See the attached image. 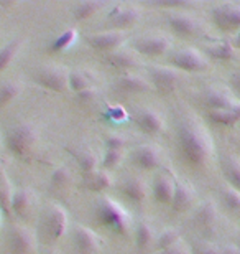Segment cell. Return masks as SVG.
I'll use <instances>...</instances> for the list:
<instances>
[{"label":"cell","mask_w":240,"mask_h":254,"mask_svg":"<svg viewBox=\"0 0 240 254\" xmlns=\"http://www.w3.org/2000/svg\"><path fill=\"white\" fill-rule=\"evenodd\" d=\"M120 189L127 200H130L132 203H135V205H142V203L146 200V185L139 177L127 179L124 184H122Z\"/></svg>","instance_id":"22"},{"label":"cell","mask_w":240,"mask_h":254,"mask_svg":"<svg viewBox=\"0 0 240 254\" xmlns=\"http://www.w3.org/2000/svg\"><path fill=\"white\" fill-rule=\"evenodd\" d=\"M117 88L122 93H148L153 86L148 79L134 73H124L117 81Z\"/></svg>","instance_id":"19"},{"label":"cell","mask_w":240,"mask_h":254,"mask_svg":"<svg viewBox=\"0 0 240 254\" xmlns=\"http://www.w3.org/2000/svg\"><path fill=\"white\" fill-rule=\"evenodd\" d=\"M125 35L119 30H110V32H99L86 37V43L96 52L100 53H112L115 50H120V45L124 43Z\"/></svg>","instance_id":"8"},{"label":"cell","mask_w":240,"mask_h":254,"mask_svg":"<svg viewBox=\"0 0 240 254\" xmlns=\"http://www.w3.org/2000/svg\"><path fill=\"white\" fill-rule=\"evenodd\" d=\"M69 182H71V172L68 167H58L51 174V184L56 189H63V187L69 185Z\"/></svg>","instance_id":"40"},{"label":"cell","mask_w":240,"mask_h":254,"mask_svg":"<svg viewBox=\"0 0 240 254\" xmlns=\"http://www.w3.org/2000/svg\"><path fill=\"white\" fill-rule=\"evenodd\" d=\"M206 53L216 60H231L234 58V48L229 42H219L206 47Z\"/></svg>","instance_id":"35"},{"label":"cell","mask_w":240,"mask_h":254,"mask_svg":"<svg viewBox=\"0 0 240 254\" xmlns=\"http://www.w3.org/2000/svg\"><path fill=\"white\" fill-rule=\"evenodd\" d=\"M232 111H234V113L237 114V118L240 119V101H237V104L234 106V109H232Z\"/></svg>","instance_id":"49"},{"label":"cell","mask_w":240,"mask_h":254,"mask_svg":"<svg viewBox=\"0 0 240 254\" xmlns=\"http://www.w3.org/2000/svg\"><path fill=\"white\" fill-rule=\"evenodd\" d=\"M2 215H3V213H2V210H0V223H2Z\"/></svg>","instance_id":"52"},{"label":"cell","mask_w":240,"mask_h":254,"mask_svg":"<svg viewBox=\"0 0 240 254\" xmlns=\"http://www.w3.org/2000/svg\"><path fill=\"white\" fill-rule=\"evenodd\" d=\"M37 241L35 235L27 226L15 225L8 235V250L10 254H33Z\"/></svg>","instance_id":"7"},{"label":"cell","mask_w":240,"mask_h":254,"mask_svg":"<svg viewBox=\"0 0 240 254\" xmlns=\"http://www.w3.org/2000/svg\"><path fill=\"white\" fill-rule=\"evenodd\" d=\"M229 83H231V88L236 91L237 94H240V71L237 73H234L231 76V79H229Z\"/></svg>","instance_id":"47"},{"label":"cell","mask_w":240,"mask_h":254,"mask_svg":"<svg viewBox=\"0 0 240 254\" xmlns=\"http://www.w3.org/2000/svg\"><path fill=\"white\" fill-rule=\"evenodd\" d=\"M180 240H181V236L176 230H165L156 236L155 248L161 253V251L168 250V248H171L173 245H176Z\"/></svg>","instance_id":"36"},{"label":"cell","mask_w":240,"mask_h":254,"mask_svg":"<svg viewBox=\"0 0 240 254\" xmlns=\"http://www.w3.org/2000/svg\"><path fill=\"white\" fill-rule=\"evenodd\" d=\"M191 251L192 254H221L222 248L211 245V243H197L191 248Z\"/></svg>","instance_id":"43"},{"label":"cell","mask_w":240,"mask_h":254,"mask_svg":"<svg viewBox=\"0 0 240 254\" xmlns=\"http://www.w3.org/2000/svg\"><path fill=\"white\" fill-rule=\"evenodd\" d=\"M221 196H222V201L229 210L240 213V191L232 189L231 185L224 187L222 191H221Z\"/></svg>","instance_id":"37"},{"label":"cell","mask_w":240,"mask_h":254,"mask_svg":"<svg viewBox=\"0 0 240 254\" xmlns=\"http://www.w3.org/2000/svg\"><path fill=\"white\" fill-rule=\"evenodd\" d=\"M160 254H192V251H191V248L188 246L185 241L180 240V241L176 243V245H173L171 248H168V250L161 251Z\"/></svg>","instance_id":"44"},{"label":"cell","mask_w":240,"mask_h":254,"mask_svg":"<svg viewBox=\"0 0 240 254\" xmlns=\"http://www.w3.org/2000/svg\"><path fill=\"white\" fill-rule=\"evenodd\" d=\"M76 96H78V99L81 101V103H89V101H93L97 96V91L94 88H89V89H86V91H83V93H79Z\"/></svg>","instance_id":"46"},{"label":"cell","mask_w":240,"mask_h":254,"mask_svg":"<svg viewBox=\"0 0 240 254\" xmlns=\"http://www.w3.org/2000/svg\"><path fill=\"white\" fill-rule=\"evenodd\" d=\"M194 198H196V193H194L192 187L188 184V182L176 180V190H175V196H173V203H171L173 211L175 213L188 211L194 205Z\"/></svg>","instance_id":"18"},{"label":"cell","mask_w":240,"mask_h":254,"mask_svg":"<svg viewBox=\"0 0 240 254\" xmlns=\"http://www.w3.org/2000/svg\"><path fill=\"white\" fill-rule=\"evenodd\" d=\"M221 254H240L236 246H224Z\"/></svg>","instance_id":"48"},{"label":"cell","mask_w":240,"mask_h":254,"mask_svg":"<svg viewBox=\"0 0 240 254\" xmlns=\"http://www.w3.org/2000/svg\"><path fill=\"white\" fill-rule=\"evenodd\" d=\"M176 144L181 159L191 167H206L214 155V140L207 127L196 116H186L180 121Z\"/></svg>","instance_id":"1"},{"label":"cell","mask_w":240,"mask_h":254,"mask_svg":"<svg viewBox=\"0 0 240 254\" xmlns=\"http://www.w3.org/2000/svg\"><path fill=\"white\" fill-rule=\"evenodd\" d=\"M236 45L240 48V30H239V33H237V38H236Z\"/></svg>","instance_id":"50"},{"label":"cell","mask_w":240,"mask_h":254,"mask_svg":"<svg viewBox=\"0 0 240 254\" xmlns=\"http://www.w3.org/2000/svg\"><path fill=\"white\" fill-rule=\"evenodd\" d=\"M134 123L142 132H145L148 135H156L165 130V119H163V116L151 108L135 111Z\"/></svg>","instance_id":"10"},{"label":"cell","mask_w":240,"mask_h":254,"mask_svg":"<svg viewBox=\"0 0 240 254\" xmlns=\"http://www.w3.org/2000/svg\"><path fill=\"white\" fill-rule=\"evenodd\" d=\"M107 118L120 123V121L127 119V113H125V109H122L120 106H117V108H109V111H107Z\"/></svg>","instance_id":"45"},{"label":"cell","mask_w":240,"mask_h":254,"mask_svg":"<svg viewBox=\"0 0 240 254\" xmlns=\"http://www.w3.org/2000/svg\"><path fill=\"white\" fill-rule=\"evenodd\" d=\"M212 22L217 28L224 32H236L240 30V3L224 2L212 8Z\"/></svg>","instance_id":"6"},{"label":"cell","mask_w":240,"mask_h":254,"mask_svg":"<svg viewBox=\"0 0 240 254\" xmlns=\"http://www.w3.org/2000/svg\"><path fill=\"white\" fill-rule=\"evenodd\" d=\"M32 193L25 189L15 190L13 198H12V213L17 216H27L30 210H32Z\"/></svg>","instance_id":"27"},{"label":"cell","mask_w":240,"mask_h":254,"mask_svg":"<svg viewBox=\"0 0 240 254\" xmlns=\"http://www.w3.org/2000/svg\"><path fill=\"white\" fill-rule=\"evenodd\" d=\"M12 198H13L12 185H10L7 177L2 175V179H0V210H2L3 215H10L12 213Z\"/></svg>","instance_id":"33"},{"label":"cell","mask_w":240,"mask_h":254,"mask_svg":"<svg viewBox=\"0 0 240 254\" xmlns=\"http://www.w3.org/2000/svg\"><path fill=\"white\" fill-rule=\"evenodd\" d=\"M89 88H93V86H91L89 74H86L84 71H71L69 73V89L73 91V93L79 94Z\"/></svg>","instance_id":"34"},{"label":"cell","mask_w":240,"mask_h":254,"mask_svg":"<svg viewBox=\"0 0 240 254\" xmlns=\"http://www.w3.org/2000/svg\"><path fill=\"white\" fill-rule=\"evenodd\" d=\"M107 18H109L110 27L129 28L142 18V10L137 7V5L119 3L110 10L109 15H107Z\"/></svg>","instance_id":"11"},{"label":"cell","mask_w":240,"mask_h":254,"mask_svg":"<svg viewBox=\"0 0 240 254\" xmlns=\"http://www.w3.org/2000/svg\"><path fill=\"white\" fill-rule=\"evenodd\" d=\"M194 221H196L201 228H206V230H209V228H212L216 225L217 208L214 205V201H211V200L204 201L196 210V213H194Z\"/></svg>","instance_id":"23"},{"label":"cell","mask_w":240,"mask_h":254,"mask_svg":"<svg viewBox=\"0 0 240 254\" xmlns=\"http://www.w3.org/2000/svg\"><path fill=\"white\" fill-rule=\"evenodd\" d=\"M148 74L153 86L161 93H171L180 79V73L175 68H166V66H151Z\"/></svg>","instance_id":"14"},{"label":"cell","mask_w":240,"mask_h":254,"mask_svg":"<svg viewBox=\"0 0 240 254\" xmlns=\"http://www.w3.org/2000/svg\"><path fill=\"white\" fill-rule=\"evenodd\" d=\"M207 118L216 124H221V126H234L239 123V118L234 111H209Z\"/></svg>","instance_id":"38"},{"label":"cell","mask_w":240,"mask_h":254,"mask_svg":"<svg viewBox=\"0 0 240 254\" xmlns=\"http://www.w3.org/2000/svg\"><path fill=\"white\" fill-rule=\"evenodd\" d=\"M104 8V2H97V0H88V2H79L73 8V18L76 22H84Z\"/></svg>","instance_id":"28"},{"label":"cell","mask_w":240,"mask_h":254,"mask_svg":"<svg viewBox=\"0 0 240 254\" xmlns=\"http://www.w3.org/2000/svg\"><path fill=\"white\" fill-rule=\"evenodd\" d=\"M96 221L114 235L124 238L129 235L132 228V216L129 215V211L120 203L105 195L96 203Z\"/></svg>","instance_id":"2"},{"label":"cell","mask_w":240,"mask_h":254,"mask_svg":"<svg viewBox=\"0 0 240 254\" xmlns=\"http://www.w3.org/2000/svg\"><path fill=\"white\" fill-rule=\"evenodd\" d=\"M104 60L110 68L122 71H129L139 64V57L134 52H127V50H115V52L105 55Z\"/></svg>","instance_id":"21"},{"label":"cell","mask_w":240,"mask_h":254,"mask_svg":"<svg viewBox=\"0 0 240 254\" xmlns=\"http://www.w3.org/2000/svg\"><path fill=\"white\" fill-rule=\"evenodd\" d=\"M153 7H158V8H165V10H170V12H181L185 8H191L194 7V2H190V0H155L151 2Z\"/></svg>","instance_id":"39"},{"label":"cell","mask_w":240,"mask_h":254,"mask_svg":"<svg viewBox=\"0 0 240 254\" xmlns=\"http://www.w3.org/2000/svg\"><path fill=\"white\" fill-rule=\"evenodd\" d=\"M22 47H23V40L15 38L0 48V73H3V71L15 62V58L18 57Z\"/></svg>","instance_id":"25"},{"label":"cell","mask_w":240,"mask_h":254,"mask_svg":"<svg viewBox=\"0 0 240 254\" xmlns=\"http://www.w3.org/2000/svg\"><path fill=\"white\" fill-rule=\"evenodd\" d=\"M104 145L105 150H124L127 145V140L124 135L120 134H109L104 137Z\"/></svg>","instance_id":"42"},{"label":"cell","mask_w":240,"mask_h":254,"mask_svg":"<svg viewBox=\"0 0 240 254\" xmlns=\"http://www.w3.org/2000/svg\"><path fill=\"white\" fill-rule=\"evenodd\" d=\"M132 159L142 170H156L161 165V152L153 144H144L134 150Z\"/></svg>","instance_id":"15"},{"label":"cell","mask_w":240,"mask_h":254,"mask_svg":"<svg viewBox=\"0 0 240 254\" xmlns=\"http://www.w3.org/2000/svg\"><path fill=\"white\" fill-rule=\"evenodd\" d=\"M22 93V84L18 81H12V83H5L0 86V108H5L10 103H13Z\"/></svg>","instance_id":"32"},{"label":"cell","mask_w":240,"mask_h":254,"mask_svg":"<svg viewBox=\"0 0 240 254\" xmlns=\"http://www.w3.org/2000/svg\"><path fill=\"white\" fill-rule=\"evenodd\" d=\"M79 37V32L76 28H69L63 32L61 35H58L53 43L49 45V52L51 53H61V52H66L68 48H71L73 45L76 43V40Z\"/></svg>","instance_id":"29"},{"label":"cell","mask_w":240,"mask_h":254,"mask_svg":"<svg viewBox=\"0 0 240 254\" xmlns=\"http://www.w3.org/2000/svg\"><path fill=\"white\" fill-rule=\"evenodd\" d=\"M73 243L78 254H97L100 250V240L88 226L78 225L73 231Z\"/></svg>","instance_id":"12"},{"label":"cell","mask_w":240,"mask_h":254,"mask_svg":"<svg viewBox=\"0 0 240 254\" xmlns=\"http://www.w3.org/2000/svg\"><path fill=\"white\" fill-rule=\"evenodd\" d=\"M170 64L175 69H183L188 73H201L209 69L207 58L194 48H183L175 52L170 57Z\"/></svg>","instance_id":"5"},{"label":"cell","mask_w":240,"mask_h":254,"mask_svg":"<svg viewBox=\"0 0 240 254\" xmlns=\"http://www.w3.org/2000/svg\"><path fill=\"white\" fill-rule=\"evenodd\" d=\"M134 48L137 53L144 55V57L156 58L165 55L171 48V42L170 38L163 37V35H148V37H142L139 40H135Z\"/></svg>","instance_id":"9"},{"label":"cell","mask_w":240,"mask_h":254,"mask_svg":"<svg viewBox=\"0 0 240 254\" xmlns=\"http://www.w3.org/2000/svg\"><path fill=\"white\" fill-rule=\"evenodd\" d=\"M2 175H3V169H2V164H0V179H2Z\"/></svg>","instance_id":"51"},{"label":"cell","mask_w":240,"mask_h":254,"mask_svg":"<svg viewBox=\"0 0 240 254\" xmlns=\"http://www.w3.org/2000/svg\"><path fill=\"white\" fill-rule=\"evenodd\" d=\"M69 73L71 71H68L61 64H49L35 74V81L48 91L64 93L66 89H69Z\"/></svg>","instance_id":"4"},{"label":"cell","mask_w":240,"mask_h":254,"mask_svg":"<svg viewBox=\"0 0 240 254\" xmlns=\"http://www.w3.org/2000/svg\"><path fill=\"white\" fill-rule=\"evenodd\" d=\"M122 160H124V150H105L104 157H102V165H104V169L110 170L119 167Z\"/></svg>","instance_id":"41"},{"label":"cell","mask_w":240,"mask_h":254,"mask_svg":"<svg viewBox=\"0 0 240 254\" xmlns=\"http://www.w3.org/2000/svg\"><path fill=\"white\" fill-rule=\"evenodd\" d=\"M76 160H78V165H79V169L83 170L84 177H89V175H93L94 172H97L99 162H97V157L94 152L81 150L76 154Z\"/></svg>","instance_id":"31"},{"label":"cell","mask_w":240,"mask_h":254,"mask_svg":"<svg viewBox=\"0 0 240 254\" xmlns=\"http://www.w3.org/2000/svg\"><path fill=\"white\" fill-rule=\"evenodd\" d=\"M112 185V175L107 170H97L93 175L84 177V187L91 191L100 193Z\"/></svg>","instance_id":"26"},{"label":"cell","mask_w":240,"mask_h":254,"mask_svg":"<svg viewBox=\"0 0 240 254\" xmlns=\"http://www.w3.org/2000/svg\"><path fill=\"white\" fill-rule=\"evenodd\" d=\"M47 254H54V253H53V251H48Z\"/></svg>","instance_id":"53"},{"label":"cell","mask_w":240,"mask_h":254,"mask_svg":"<svg viewBox=\"0 0 240 254\" xmlns=\"http://www.w3.org/2000/svg\"><path fill=\"white\" fill-rule=\"evenodd\" d=\"M168 23H170L173 32L180 37H194L201 28L197 20L186 12H170Z\"/></svg>","instance_id":"16"},{"label":"cell","mask_w":240,"mask_h":254,"mask_svg":"<svg viewBox=\"0 0 240 254\" xmlns=\"http://www.w3.org/2000/svg\"><path fill=\"white\" fill-rule=\"evenodd\" d=\"M47 230L49 238H53L54 241L63 238L66 230H68V215H66V211L61 206H49L47 215Z\"/></svg>","instance_id":"17"},{"label":"cell","mask_w":240,"mask_h":254,"mask_svg":"<svg viewBox=\"0 0 240 254\" xmlns=\"http://www.w3.org/2000/svg\"><path fill=\"white\" fill-rule=\"evenodd\" d=\"M40 134L32 124H17L5 134V147L18 159H28L38 144Z\"/></svg>","instance_id":"3"},{"label":"cell","mask_w":240,"mask_h":254,"mask_svg":"<svg viewBox=\"0 0 240 254\" xmlns=\"http://www.w3.org/2000/svg\"><path fill=\"white\" fill-rule=\"evenodd\" d=\"M206 104L211 111H231L237 104V99H234L227 91L212 88L206 93Z\"/></svg>","instance_id":"20"},{"label":"cell","mask_w":240,"mask_h":254,"mask_svg":"<svg viewBox=\"0 0 240 254\" xmlns=\"http://www.w3.org/2000/svg\"><path fill=\"white\" fill-rule=\"evenodd\" d=\"M156 241V236H155V231L153 228L150 226V223L146 221H140L137 223L135 226V243H137V248L140 251H145L148 248H151L155 245Z\"/></svg>","instance_id":"24"},{"label":"cell","mask_w":240,"mask_h":254,"mask_svg":"<svg viewBox=\"0 0 240 254\" xmlns=\"http://www.w3.org/2000/svg\"><path fill=\"white\" fill-rule=\"evenodd\" d=\"M176 190V179L168 172H160L153 180L151 191L153 196L161 205H171Z\"/></svg>","instance_id":"13"},{"label":"cell","mask_w":240,"mask_h":254,"mask_svg":"<svg viewBox=\"0 0 240 254\" xmlns=\"http://www.w3.org/2000/svg\"><path fill=\"white\" fill-rule=\"evenodd\" d=\"M224 177L231 184L232 189L240 191V159L239 157H227L226 165H224Z\"/></svg>","instance_id":"30"}]
</instances>
